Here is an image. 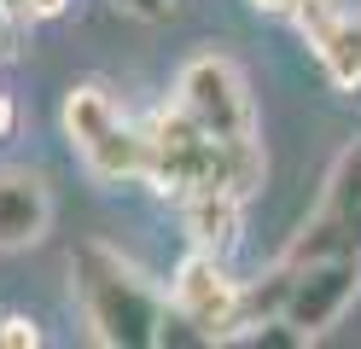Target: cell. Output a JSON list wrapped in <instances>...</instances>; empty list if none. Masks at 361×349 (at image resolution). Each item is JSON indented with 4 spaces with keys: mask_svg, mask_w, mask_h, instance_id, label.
Masks as SVG:
<instances>
[{
    "mask_svg": "<svg viewBox=\"0 0 361 349\" xmlns=\"http://www.w3.org/2000/svg\"><path fill=\"white\" fill-rule=\"evenodd\" d=\"M233 309H239V279H228L221 256L192 250L175 268L169 286V314L180 326H198V338H233Z\"/></svg>",
    "mask_w": 361,
    "mask_h": 349,
    "instance_id": "cell-5",
    "label": "cell"
},
{
    "mask_svg": "<svg viewBox=\"0 0 361 349\" xmlns=\"http://www.w3.org/2000/svg\"><path fill=\"white\" fill-rule=\"evenodd\" d=\"M64 134H71L76 157L87 163V175L94 180H134L146 163V146H140V128L123 123L117 99H111L105 87H71V99H64Z\"/></svg>",
    "mask_w": 361,
    "mask_h": 349,
    "instance_id": "cell-3",
    "label": "cell"
},
{
    "mask_svg": "<svg viewBox=\"0 0 361 349\" xmlns=\"http://www.w3.org/2000/svg\"><path fill=\"white\" fill-rule=\"evenodd\" d=\"M53 221L47 180L30 169H0V250H24L35 245Z\"/></svg>",
    "mask_w": 361,
    "mask_h": 349,
    "instance_id": "cell-7",
    "label": "cell"
},
{
    "mask_svg": "<svg viewBox=\"0 0 361 349\" xmlns=\"http://www.w3.org/2000/svg\"><path fill=\"white\" fill-rule=\"evenodd\" d=\"M140 146H146V163L140 175L157 186V192H175V198H192V192H228L251 198L262 186V146L257 140H216L192 123L180 105H164L140 128Z\"/></svg>",
    "mask_w": 361,
    "mask_h": 349,
    "instance_id": "cell-1",
    "label": "cell"
},
{
    "mask_svg": "<svg viewBox=\"0 0 361 349\" xmlns=\"http://www.w3.org/2000/svg\"><path fill=\"white\" fill-rule=\"evenodd\" d=\"M314 59L326 64V76L344 87V93H361V23H338L332 35L314 41Z\"/></svg>",
    "mask_w": 361,
    "mask_h": 349,
    "instance_id": "cell-10",
    "label": "cell"
},
{
    "mask_svg": "<svg viewBox=\"0 0 361 349\" xmlns=\"http://www.w3.org/2000/svg\"><path fill=\"white\" fill-rule=\"evenodd\" d=\"M71 12V0H18V18H30V23H53Z\"/></svg>",
    "mask_w": 361,
    "mask_h": 349,
    "instance_id": "cell-13",
    "label": "cell"
},
{
    "mask_svg": "<svg viewBox=\"0 0 361 349\" xmlns=\"http://www.w3.org/2000/svg\"><path fill=\"white\" fill-rule=\"evenodd\" d=\"M361 291V256H332V262H309L291 268V291H286V320L298 326V338H321L326 326L355 302Z\"/></svg>",
    "mask_w": 361,
    "mask_h": 349,
    "instance_id": "cell-6",
    "label": "cell"
},
{
    "mask_svg": "<svg viewBox=\"0 0 361 349\" xmlns=\"http://www.w3.org/2000/svg\"><path fill=\"white\" fill-rule=\"evenodd\" d=\"M332 256H361L355 250V227L350 216H332V209H321L298 239L286 245V268H309V262H332Z\"/></svg>",
    "mask_w": 361,
    "mask_h": 349,
    "instance_id": "cell-9",
    "label": "cell"
},
{
    "mask_svg": "<svg viewBox=\"0 0 361 349\" xmlns=\"http://www.w3.org/2000/svg\"><path fill=\"white\" fill-rule=\"evenodd\" d=\"M71 274H76V302H82V320H87V332H94V343H111V349L164 343L169 302L157 297L152 279L134 262H123L111 245H76Z\"/></svg>",
    "mask_w": 361,
    "mask_h": 349,
    "instance_id": "cell-2",
    "label": "cell"
},
{
    "mask_svg": "<svg viewBox=\"0 0 361 349\" xmlns=\"http://www.w3.org/2000/svg\"><path fill=\"white\" fill-rule=\"evenodd\" d=\"M12 41H18V12L0 0V59H12Z\"/></svg>",
    "mask_w": 361,
    "mask_h": 349,
    "instance_id": "cell-14",
    "label": "cell"
},
{
    "mask_svg": "<svg viewBox=\"0 0 361 349\" xmlns=\"http://www.w3.org/2000/svg\"><path fill=\"white\" fill-rule=\"evenodd\" d=\"M350 227H355V250H361V209H355V216H350Z\"/></svg>",
    "mask_w": 361,
    "mask_h": 349,
    "instance_id": "cell-18",
    "label": "cell"
},
{
    "mask_svg": "<svg viewBox=\"0 0 361 349\" xmlns=\"http://www.w3.org/2000/svg\"><path fill=\"white\" fill-rule=\"evenodd\" d=\"M187 204V233H192V250H210V256H228L239 239V192L216 186V192H192L180 198Z\"/></svg>",
    "mask_w": 361,
    "mask_h": 349,
    "instance_id": "cell-8",
    "label": "cell"
},
{
    "mask_svg": "<svg viewBox=\"0 0 361 349\" xmlns=\"http://www.w3.org/2000/svg\"><path fill=\"white\" fill-rule=\"evenodd\" d=\"M41 343V326L30 314H6L0 320V349H35Z\"/></svg>",
    "mask_w": 361,
    "mask_h": 349,
    "instance_id": "cell-12",
    "label": "cell"
},
{
    "mask_svg": "<svg viewBox=\"0 0 361 349\" xmlns=\"http://www.w3.org/2000/svg\"><path fill=\"white\" fill-rule=\"evenodd\" d=\"M321 209H332V216H355V209H361V146H350L344 157H338Z\"/></svg>",
    "mask_w": 361,
    "mask_h": 349,
    "instance_id": "cell-11",
    "label": "cell"
},
{
    "mask_svg": "<svg viewBox=\"0 0 361 349\" xmlns=\"http://www.w3.org/2000/svg\"><path fill=\"white\" fill-rule=\"evenodd\" d=\"M251 6H257V12H268V18H298L309 0H251Z\"/></svg>",
    "mask_w": 361,
    "mask_h": 349,
    "instance_id": "cell-16",
    "label": "cell"
},
{
    "mask_svg": "<svg viewBox=\"0 0 361 349\" xmlns=\"http://www.w3.org/2000/svg\"><path fill=\"white\" fill-rule=\"evenodd\" d=\"M12 128H18V105L6 99V93H0V140H6Z\"/></svg>",
    "mask_w": 361,
    "mask_h": 349,
    "instance_id": "cell-17",
    "label": "cell"
},
{
    "mask_svg": "<svg viewBox=\"0 0 361 349\" xmlns=\"http://www.w3.org/2000/svg\"><path fill=\"white\" fill-rule=\"evenodd\" d=\"M111 6H123V12H134V18H164L169 0H111Z\"/></svg>",
    "mask_w": 361,
    "mask_h": 349,
    "instance_id": "cell-15",
    "label": "cell"
},
{
    "mask_svg": "<svg viewBox=\"0 0 361 349\" xmlns=\"http://www.w3.org/2000/svg\"><path fill=\"white\" fill-rule=\"evenodd\" d=\"M175 105L216 140H257V111H251V93H245V76L221 53H198L180 70Z\"/></svg>",
    "mask_w": 361,
    "mask_h": 349,
    "instance_id": "cell-4",
    "label": "cell"
}]
</instances>
